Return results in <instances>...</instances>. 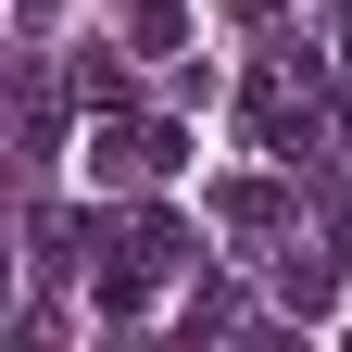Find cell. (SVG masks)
<instances>
[{"label": "cell", "instance_id": "obj_2", "mask_svg": "<svg viewBox=\"0 0 352 352\" xmlns=\"http://www.w3.org/2000/svg\"><path fill=\"white\" fill-rule=\"evenodd\" d=\"M214 214H227V227H289V189H277V176H227Z\"/></svg>", "mask_w": 352, "mask_h": 352}, {"label": "cell", "instance_id": "obj_1", "mask_svg": "<svg viewBox=\"0 0 352 352\" xmlns=\"http://www.w3.org/2000/svg\"><path fill=\"white\" fill-rule=\"evenodd\" d=\"M277 302H289V315H327V302H340V264L327 252H277Z\"/></svg>", "mask_w": 352, "mask_h": 352}, {"label": "cell", "instance_id": "obj_5", "mask_svg": "<svg viewBox=\"0 0 352 352\" xmlns=\"http://www.w3.org/2000/svg\"><path fill=\"white\" fill-rule=\"evenodd\" d=\"M13 13H25V25H51V0H13Z\"/></svg>", "mask_w": 352, "mask_h": 352}, {"label": "cell", "instance_id": "obj_4", "mask_svg": "<svg viewBox=\"0 0 352 352\" xmlns=\"http://www.w3.org/2000/svg\"><path fill=\"white\" fill-rule=\"evenodd\" d=\"M139 164L151 176H189V126H139Z\"/></svg>", "mask_w": 352, "mask_h": 352}, {"label": "cell", "instance_id": "obj_3", "mask_svg": "<svg viewBox=\"0 0 352 352\" xmlns=\"http://www.w3.org/2000/svg\"><path fill=\"white\" fill-rule=\"evenodd\" d=\"M88 176H101V189H126V176H151V164H139V126H88Z\"/></svg>", "mask_w": 352, "mask_h": 352}]
</instances>
